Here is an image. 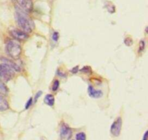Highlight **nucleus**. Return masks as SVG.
<instances>
[{
	"instance_id": "obj_2",
	"label": "nucleus",
	"mask_w": 148,
	"mask_h": 140,
	"mask_svg": "<svg viewBox=\"0 0 148 140\" xmlns=\"http://www.w3.org/2000/svg\"><path fill=\"white\" fill-rule=\"evenodd\" d=\"M6 52L10 58L17 59L21 55L22 48L20 44L16 41H10L6 45Z\"/></svg>"
},
{
	"instance_id": "obj_1",
	"label": "nucleus",
	"mask_w": 148,
	"mask_h": 140,
	"mask_svg": "<svg viewBox=\"0 0 148 140\" xmlns=\"http://www.w3.org/2000/svg\"><path fill=\"white\" fill-rule=\"evenodd\" d=\"M15 19L19 27L25 33H30L34 28V24L27 15V12L19 7H15Z\"/></svg>"
},
{
	"instance_id": "obj_12",
	"label": "nucleus",
	"mask_w": 148,
	"mask_h": 140,
	"mask_svg": "<svg viewBox=\"0 0 148 140\" xmlns=\"http://www.w3.org/2000/svg\"><path fill=\"white\" fill-rule=\"evenodd\" d=\"M7 91H8V90H7V87L4 84V82L0 80V94L5 95V94H7Z\"/></svg>"
},
{
	"instance_id": "obj_14",
	"label": "nucleus",
	"mask_w": 148,
	"mask_h": 140,
	"mask_svg": "<svg viewBox=\"0 0 148 140\" xmlns=\"http://www.w3.org/2000/svg\"><path fill=\"white\" fill-rule=\"evenodd\" d=\"M59 81L56 80V81H55L54 82H53V86H52V90H53V91H56V90L58 89V88H59Z\"/></svg>"
},
{
	"instance_id": "obj_8",
	"label": "nucleus",
	"mask_w": 148,
	"mask_h": 140,
	"mask_svg": "<svg viewBox=\"0 0 148 140\" xmlns=\"http://www.w3.org/2000/svg\"><path fill=\"white\" fill-rule=\"evenodd\" d=\"M88 94H89L90 97H92V98H100L103 96L102 91L95 89L92 86H90L88 87Z\"/></svg>"
},
{
	"instance_id": "obj_15",
	"label": "nucleus",
	"mask_w": 148,
	"mask_h": 140,
	"mask_svg": "<svg viewBox=\"0 0 148 140\" xmlns=\"http://www.w3.org/2000/svg\"><path fill=\"white\" fill-rule=\"evenodd\" d=\"M52 39H53L54 42H56L58 40V39H59V33H58V32H54L53 33V36H52Z\"/></svg>"
},
{
	"instance_id": "obj_17",
	"label": "nucleus",
	"mask_w": 148,
	"mask_h": 140,
	"mask_svg": "<svg viewBox=\"0 0 148 140\" xmlns=\"http://www.w3.org/2000/svg\"><path fill=\"white\" fill-rule=\"evenodd\" d=\"M145 48V42L144 41H141L140 43V52H142V51Z\"/></svg>"
},
{
	"instance_id": "obj_19",
	"label": "nucleus",
	"mask_w": 148,
	"mask_h": 140,
	"mask_svg": "<svg viewBox=\"0 0 148 140\" xmlns=\"http://www.w3.org/2000/svg\"><path fill=\"white\" fill-rule=\"evenodd\" d=\"M147 134H148V132H146L145 134H144V137H143V140H147Z\"/></svg>"
},
{
	"instance_id": "obj_10",
	"label": "nucleus",
	"mask_w": 148,
	"mask_h": 140,
	"mask_svg": "<svg viewBox=\"0 0 148 140\" xmlns=\"http://www.w3.org/2000/svg\"><path fill=\"white\" fill-rule=\"evenodd\" d=\"M9 109V104L4 97L0 96V111H4Z\"/></svg>"
},
{
	"instance_id": "obj_9",
	"label": "nucleus",
	"mask_w": 148,
	"mask_h": 140,
	"mask_svg": "<svg viewBox=\"0 0 148 140\" xmlns=\"http://www.w3.org/2000/svg\"><path fill=\"white\" fill-rule=\"evenodd\" d=\"M1 60L3 61V63L7 64V65H9V66H10V68H11L14 71H20V67H19L18 65L15 63V62H12V61L10 60L7 59V58H1Z\"/></svg>"
},
{
	"instance_id": "obj_7",
	"label": "nucleus",
	"mask_w": 148,
	"mask_h": 140,
	"mask_svg": "<svg viewBox=\"0 0 148 140\" xmlns=\"http://www.w3.org/2000/svg\"><path fill=\"white\" fill-rule=\"evenodd\" d=\"M72 130L66 124H63L61 126L60 137L62 140H68L72 137Z\"/></svg>"
},
{
	"instance_id": "obj_4",
	"label": "nucleus",
	"mask_w": 148,
	"mask_h": 140,
	"mask_svg": "<svg viewBox=\"0 0 148 140\" xmlns=\"http://www.w3.org/2000/svg\"><path fill=\"white\" fill-rule=\"evenodd\" d=\"M121 126H122V119L121 117H118L116 120L113 123L111 127V132L114 137H119L121 133Z\"/></svg>"
},
{
	"instance_id": "obj_18",
	"label": "nucleus",
	"mask_w": 148,
	"mask_h": 140,
	"mask_svg": "<svg viewBox=\"0 0 148 140\" xmlns=\"http://www.w3.org/2000/svg\"><path fill=\"white\" fill-rule=\"evenodd\" d=\"M41 94H42L41 91H39V92H38L37 94H36V97H35V102H36V100H38V98H39V97H40V95H41Z\"/></svg>"
},
{
	"instance_id": "obj_16",
	"label": "nucleus",
	"mask_w": 148,
	"mask_h": 140,
	"mask_svg": "<svg viewBox=\"0 0 148 140\" xmlns=\"http://www.w3.org/2000/svg\"><path fill=\"white\" fill-rule=\"evenodd\" d=\"M32 103H33V99L30 98L29 99L28 101L27 102V104H26V105H25V109H28L29 107H30V106L32 105Z\"/></svg>"
},
{
	"instance_id": "obj_6",
	"label": "nucleus",
	"mask_w": 148,
	"mask_h": 140,
	"mask_svg": "<svg viewBox=\"0 0 148 140\" xmlns=\"http://www.w3.org/2000/svg\"><path fill=\"white\" fill-rule=\"evenodd\" d=\"M10 34L12 36L14 39H17V40H20V41H24L28 38V36L26 33H25L24 31L21 30H19V29H12V30L10 31Z\"/></svg>"
},
{
	"instance_id": "obj_13",
	"label": "nucleus",
	"mask_w": 148,
	"mask_h": 140,
	"mask_svg": "<svg viewBox=\"0 0 148 140\" xmlns=\"http://www.w3.org/2000/svg\"><path fill=\"white\" fill-rule=\"evenodd\" d=\"M76 139L77 140H86V135L83 132H80L76 135Z\"/></svg>"
},
{
	"instance_id": "obj_11",
	"label": "nucleus",
	"mask_w": 148,
	"mask_h": 140,
	"mask_svg": "<svg viewBox=\"0 0 148 140\" xmlns=\"http://www.w3.org/2000/svg\"><path fill=\"white\" fill-rule=\"evenodd\" d=\"M54 97L52 94H47L44 98V102L49 106H53L54 105Z\"/></svg>"
},
{
	"instance_id": "obj_20",
	"label": "nucleus",
	"mask_w": 148,
	"mask_h": 140,
	"mask_svg": "<svg viewBox=\"0 0 148 140\" xmlns=\"http://www.w3.org/2000/svg\"><path fill=\"white\" fill-rule=\"evenodd\" d=\"M77 68H75L74 69L72 70V72L75 73H77Z\"/></svg>"
},
{
	"instance_id": "obj_5",
	"label": "nucleus",
	"mask_w": 148,
	"mask_h": 140,
	"mask_svg": "<svg viewBox=\"0 0 148 140\" xmlns=\"http://www.w3.org/2000/svg\"><path fill=\"white\" fill-rule=\"evenodd\" d=\"M17 4L16 7L22 9L25 12H30L33 8L32 0H14Z\"/></svg>"
},
{
	"instance_id": "obj_3",
	"label": "nucleus",
	"mask_w": 148,
	"mask_h": 140,
	"mask_svg": "<svg viewBox=\"0 0 148 140\" xmlns=\"http://www.w3.org/2000/svg\"><path fill=\"white\" fill-rule=\"evenodd\" d=\"M14 71L7 64H0V80L1 81H10L14 77Z\"/></svg>"
}]
</instances>
